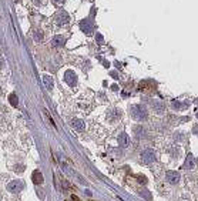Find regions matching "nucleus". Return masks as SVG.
Listing matches in <instances>:
<instances>
[{"instance_id":"1","label":"nucleus","mask_w":198,"mask_h":201,"mask_svg":"<svg viewBox=\"0 0 198 201\" xmlns=\"http://www.w3.org/2000/svg\"><path fill=\"white\" fill-rule=\"evenodd\" d=\"M131 116H133V118L137 121H143L147 118V116H148V111H147V109H145L143 104H134V106L131 107Z\"/></svg>"},{"instance_id":"2","label":"nucleus","mask_w":198,"mask_h":201,"mask_svg":"<svg viewBox=\"0 0 198 201\" xmlns=\"http://www.w3.org/2000/svg\"><path fill=\"white\" fill-rule=\"evenodd\" d=\"M156 151L152 150V148H147V150H144V151L141 153V160L143 163H145V164H152V163L156 161Z\"/></svg>"},{"instance_id":"3","label":"nucleus","mask_w":198,"mask_h":201,"mask_svg":"<svg viewBox=\"0 0 198 201\" xmlns=\"http://www.w3.org/2000/svg\"><path fill=\"white\" fill-rule=\"evenodd\" d=\"M23 188H24V183L21 180H14V181H10V183L7 184V190L10 191V193H14V194L20 193Z\"/></svg>"},{"instance_id":"4","label":"nucleus","mask_w":198,"mask_h":201,"mask_svg":"<svg viewBox=\"0 0 198 201\" xmlns=\"http://www.w3.org/2000/svg\"><path fill=\"white\" fill-rule=\"evenodd\" d=\"M56 21H57V25H60V26L67 25L68 21H70V16L67 14V11L60 10L56 14Z\"/></svg>"},{"instance_id":"5","label":"nucleus","mask_w":198,"mask_h":201,"mask_svg":"<svg viewBox=\"0 0 198 201\" xmlns=\"http://www.w3.org/2000/svg\"><path fill=\"white\" fill-rule=\"evenodd\" d=\"M64 80H66V83H67L68 86H76V83H77V76H76V73L73 70H67L66 73H64Z\"/></svg>"},{"instance_id":"6","label":"nucleus","mask_w":198,"mask_h":201,"mask_svg":"<svg viewBox=\"0 0 198 201\" xmlns=\"http://www.w3.org/2000/svg\"><path fill=\"white\" fill-rule=\"evenodd\" d=\"M165 178H167V181L170 184H177L178 181H180V173H177V171H167V174H165Z\"/></svg>"},{"instance_id":"7","label":"nucleus","mask_w":198,"mask_h":201,"mask_svg":"<svg viewBox=\"0 0 198 201\" xmlns=\"http://www.w3.org/2000/svg\"><path fill=\"white\" fill-rule=\"evenodd\" d=\"M80 29L86 34H91L93 33V23L90 20H81L80 21Z\"/></svg>"},{"instance_id":"8","label":"nucleus","mask_w":198,"mask_h":201,"mask_svg":"<svg viewBox=\"0 0 198 201\" xmlns=\"http://www.w3.org/2000/svg\"><path fill=\"white\" fill-rule=\"evenodd\" d=\"M151 109L154 110V111H156L157 114H161V113H164L165 107H164V103H163V101H160V100H152Z\"/></svg>"},{"instance_id":"9","label":"nucleus","mask_w":198,"mask_h":201,"mask_svg":"<svg viewBox=\"0 0 198 201\" xmlns=\"http://www.w3.org/2000/svg\"><path fill=\"white\" fill-rule=\"evenodd\" d=\"M118 144L123 148H127L128 145H130V138H128L127 133H121L120 136H118Z\"/></svg>"},{"instance_id":"10","label":"nucleus","mask_w":198,"mask_h":201,"mask_svg":"<svg viewBox=\"0 0 198 201\" xmlns=\"http://www.w3.org/2000/svg\"><path fill=\"white\" fill-rule=\"evenodd\" d=\"M194 167H195V159H194V155H192V154H188L187 159H185V161H184V168L185 170H192Z\"/></svg>"},{"instance_id":"11","label":"nucleus","mask_w":198,"mask_h":201,"mask_svg":"<svg viewBox=\"0 0 198 201\" xmlns=\"http://www.w3.org/2000/svg\"><path fill=\"white\" fill-rule=\"evenodd\" d=\"M71 126H73V128H76L77 131H83L84 130V121L80 120V118H73L71 120Z\"/></svg>"},{"instance_id":"12","label":"nucleus","mask_w":198,"mask_h":201,"mask_svg":"<svg viewBox=\"0 0 198 201\" xmlns=\"http://www.w3.org/2000/svg\"><path fill=\"white\" fill-rule=\"evenodd\" d=\"M134 134H135V138H144L145 136H147V130H145L143 126H135Z\"/></svg>"},{"instance_id":"13","label":"nucleus","mask_w":198,"mask_h":201,"mask_svg":"<svg viewBox=\"0 0 198 201\" xmlns=\"http://www.w3.org/2000/svg\"><path fill=\"white\" fill-rule=\"evenodd\" d=\"M43 83H44V86L47 87V90H51V88L54 87L53 77H51V76H49V74H44V76H43Z\"/></svg>"},{"instance_id":"14","label":"nucleus","mask_w":198,"mask_h":201,"mask_svg":"<svg viewBox=\"0 0 198 201\" xmlns=\"http://www.w3.org/2000/svg\"><path fill=\"white\" fill-rule=\"evenodd\" d=\"M171 107L174 110H184L188 107V103H184V101H178V100H173L171 101Z\"/></svg>"},{"instance_id":"15","label":"nucleus","mask_w":198,"mask_h":201,"mask_svg":"<svg viewBox=\"0 0 198 201\" xmlns=\"http://www.w3.org/2000/svg\"><path fill=\"white\" fill-rule=\"evenodd\" d=\"M33 183L34 184H43V181H44V178H43V176H42V173H40V170H36L34 173H33Z\"/></svg>"},{"instance_id":"16","label":"nucleus","mask_w":198,"mask_h":201,"mask_svg":"<svg viewBox=\"0 0 198 201\" xmlns=\"http://www.w3.org/2000/svg\"><path fill=\"white\" fill-rule=\"evenodd\" d=\"M51 43H53V46H56V47H61L66 44V39H64L63 36H54Z\"/></svg>"},{"instance_id":"17","label":"nucleus","mask_w":198,"mask_h":201,"mask_svg":"<svg viewBox=\"0 0 198 201\" xmlns=\"http://www.w3.org/2000/svg\"><path fill=\"white\" fill-rule=\"evenodd\" d=\"M9 101H10V104H11L13 107H17V104H19L17 96L14 94V93H13V94H10V96H9Z\"/></svg>"},{"instance_id":"18","label":"nucleus","mask_w":198,"mask_h":201,"mask_svg":"<svg viewBox=\"0 0 198 201\" xmlns=\"http://www.w3.org/2000/svg\"><path fill=\"white\" fill-rule=\"evenodd\" d=\"M138 194L141 195V197H144V198H145V200H147V201H151V200H152L151 194H150V193H148V191H147V190H143V191H140V193H138Z\"/></svg>"},{"instance_id":"19","label":"nucleus","mask_w":198,"mask_h":201,"mask_svg":"<svg viewBox=\"0 0 198 201\" xmlns=\"http://www.w3.org/2000/svg\"><path fill=\"white\" fill-rule=\"evenodd\" d=\"M34 39L37 40V42L43 40V33H42V32H36V33H34Z\"/></svg>"},{"instance_id":"20","label":"nucleus","mask_w":198,"mask_h":201,"mask_svg":"<svg viewBox=\"0 0 198 201\" xmlns=\"http://www.w3.org/2000/svg\"><path fill=\"white\" fill-rule=\"evenodd\" d=\"M137 180H138V183H141V184L147 183V178H145L144 176H137Z\"/></svg>"},{"instance_id":"21","label":"nucleus","mask_w":198,"mask_h":201,"mask_svg":"<svg viewBox=\"0 0 198 201\" xmlns=\"http://www.w3.org/2000/svg\"><path fill=\"white\" fill-rule=\"evenodd\" d=\"M96 40H97V43H103V36L101 34H97L96 36Z\"/></svg>"},{"instance_id":"22","label":"nucleus","mask_w":198,"mask_h":201,"mask_svg":"<svg viewBox=\"0 0 198 201\" xmlns=\"http://www.w3.org/2000/svg\"><path fill=\"white\" fill-rule=\"evenodd\" d=\"M23 168H24L23 166H16V171H17V173H21V171H23Z\"/></svg>"},{"instance_id":"23","label":"nucleus","mask_w":198,"mask_h":201,"mask_svg":"<svg viewBox=\"0 0 198 201\" xmlns=\"http://www.w3.org/2000/svg\"><path fill=\"white\" fill-rule=\"evenodd\" d=\"M53 2H54L56 4H63L64 2H66V0H53Z\"/></svg>"},{"instance_id":"24","label":"nucleus","mask_w":198,"mask_h":201,"mask_svg":"<svg viewBox=\"0 0 198 201\" xmlns=\"http://www.w3.org/2000/svg\"><path fill=\"white\" fill-rule=\"evenodd\" d=\"M63 187H64V188H68V183H67L66 180H63Z\"/></svg>"},{"instance_id":"25","label":"nucleus","mask_w":198,"mask_h":201,"mask_svg":"<svg viewBox=\"0 0 198 201\" xmlns=\"http://www.w3.org/2000/svg\"><path fill=\"white\" fill-rule=\"evenodd\" d=\"M71 200H73V201H80V200H78V197H76V195H71Z\"/></svg>"},{"instance_id":"26","label":"nucleus","mask_w":198,"mask_h":201,"mask_svg":"<svg viewBox=\"0 0 198 201\" xmlns=\"http://www.w3.org/2000/svg\"><path fill=\"white\" fill-rule=\"evenodd\" d=\"M111 76H113V77H116V78H117V77H118V74H117V73H116V71H113V73H111Z\"/></svg>"},{"instance_id":"27","label":"nucleus","mask_w":198,"mask_h":201,"mask_svg":"<svg viewBox=\"0 0 198 201\" xmlns=\"http://www.w3.org/2000/svg\"><path fill=\"white\" fill-rule=\"evenodd\" d=\"M197 118H198V113H197Z\"/></svg>"}]
</instances>
